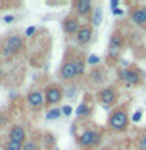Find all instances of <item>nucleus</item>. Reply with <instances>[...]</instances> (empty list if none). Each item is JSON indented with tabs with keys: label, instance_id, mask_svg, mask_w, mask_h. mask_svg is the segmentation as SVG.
Segmentation results:
<instances>
[{
	"label": "nucleus",
	"instance_id": "a878e982",
	"mask_svg": "<svg viewBox=\"0 0 146 150\" xmlns=\"http://www.w3.org/2000/svg\"><path fill=\"white\" fill-rule=\"evenodd\" d=\"M141 116H143V111H141V110H137L134 114H132V122H134V124L140 122V120H141Z\"/></svg>",
	"mask_w": 146,
	"mask_h": 150
},
{
	"label": "nucleus",
	"instance_id": "4be33fe9",
	"mask_svg": "<svg viewBox=\"0 0 146 150\" xmlns=\"http://www.w3.org/2000/svg\"><path fill=\"white\" fill-rule=\"evenodd\" d=\"M22 150H41L39 141L35 139V138H28L27 142L22 145Z\"/></svg>",
	"mask_w": 146,
	"mask_h": 150
},
{
	"label": "nucleus",
	"instance_id": "39448f33",
	"mask_svg": "<svg viewBox=\"0 0 146 150\" xmlns=\"http://www.w3.org/2000/svg\"><path fill=\"white\" fill-rule=\"evenodd\" d=\"M96 98L102 105L104 110H112V106L116 105V102H118V89H116V86H104L102 89L97 91Z\"/></svg>",
	"mask_w": 146,
	"mask_h": 150
},
{
	"label": "nucleus",
	"instance_id": "423d86ee",
	"mask_svg": "<svg viewBox=\"0 0 146 150\" xmlns=\"http://www.w3.org/2000/svg\"><path fill=\"white\" fill-rule=\"evenodd\" d=\"M58 77L64 83H72L79 78L77 69H75V63H74V56H69V58L66 56L63 59V63L60 66V70H58Z\"/></svg>",
	"mask_w": 146,
	"mask_h": 150
},
{
	"label": "nucleus",
	"instance_id": "bb28decb",
	"mask_svg": "<svg viewBox=\"0 0 146 150\" xmlns=\"http://www.w3.org/2000/svg\"><path fill=\"white\" fill-rule=\"evenodd\" d=\"M36 31H38V28H36L35 25H30V27H28L27 30H25V38H31Z\"/></svg>",
	"mask_w": 146,
	"mask_h": 150
},
{
	"label": "nucleus",
	"instance_id": "412c9836",
	"mask_svg": "<svg viewBox=\"0 0 146 150\" xmlns=\"http://www.w3.org/2000/svg\"><path fill=\"white\" fill-rule=\"evenodd\" d=\"M61 116H63L61 114V108H57V106L49 108L47 112H46V119L47 120H57V119H60Z\"/></svg>",
	"mask_w": 146,
	"mask_h": 150
},
{
	"label": "nucleus",
	"instance_id": "0eeeda50",
	"mask_svg": "<svg viewBox=\"0 0 146 150\" xmlns=\"http://www.w3.org/2000/svg\"><path fill=\"white\" fill-rule=\"evenodd\" d=\"M63 86L60 83H49L44 89V98H46V106L54 108L57 103H60L64 97Z\"/></svg>",
	"mask_w": 146,
	"mask_h": 150
},
{
	"label": "nucleus",
	"instance_id": "c756f323",
	"mask_svg": "<svg viewBox=\"0 0 146 150\" xmlns=\"http://www.w3.org/2000/svg\"><path fill=\"white\" fill-rule=\"evenodd\" d=\"M112 13L115 14V16H122L124 14V11H122L121 8H116V9H112Z\"/></svg>",
	"mask_w": 146,
	"mask_h": 150
},
{
	"label": "nucleus",
	"instance_id": "20e7f679",
	"mask_svg": "<svg viewBox=\"0 0 146 150\" xmlns=\"http://www.w3.org/2000/svg\"><path fill=\"white\" fill-rule=\"evenodd\" d=\"M22 49H24V38L21 35H17V33L9 35L6 39L3 41L2 56H3V58H11V56L17 55Z\"/></svg>",
	"mask_w": 146,
	"mask_h": 150
},
{
	"label": "nucleus",
	"instance_id": "f8f14e48",
	"mask_svg": "<svg viewBox=\"0 0 146 150\" xmlns=\"http://www.w3.org/2000/svg\"><path fill=\"white\" fill-rule=\"evenodd\" d=\"M93 39V27L91 23H82V27H80V30L77 31V35H75V42L80 45V47H85L88 45L89 42Z\"/></svg>",
	"mask_w": 146,
	"mask_h": 150
},
{
	"label": "nucleus",
	"instance_id": "473e14b6",
	"mask_svg": "<svg viewBox=\"0 0 146 150\" xmlns=\"http://www.w3.org/2000/svg\"><path fill=\"white\" fill-rule=\"evenodd\" d=\"M52 150H60V149H58V147H54V149H52Z\"/></svg>",
	"mask_w": 146,
	"mask_h": 150
},
{
	"label": "nucleus",
	"instance_id": "9d476101",
	"mask_svg": "<svg viewBox=\"0 0 146 150\" xmlns=\"http://www.w3.org/2000/svg\"><path fill=\"white\" fill-rule=\"evenodd\" d=\"M61 27H63V31L68 36H75L77 31L80 30V27H82V22L75 14H68L61 22Z\"/></svg>",
	"mask_w": 146,
	"mask_h": 150
},
{
	"label": "nucleus",
	"instance_id": "c85d7f7f",
	"mask_svg": "<svg viewBox=\"0 0 146 150\" xmlns=\"http://www.w3.org/2000/svg\"><path fill=\"white\" fill-rule=\"evenodd\" d=\"M110 8H112V9L120 8V0H112V2H110Z\"/></svg>",
	"mask_w": 146,
	"mask_h": 150
},
{
	"label": "nucleus",
	"instance_id": "f257e3e1",
	"mask_svg": "<svg viewBox=\"0 0 146 150\" xmlns=\"http://www.w3.org/2000/svg\"><path fill=\"white\" fill-rule=\"evenodd\" d=\"M102 130L94 125H85L79 133H75V142L83 150H94L102 142Z\"/></svg>",
	"mask_w": 146,
	"mask_h": 150
},
{
	"label": "nucleus",
	"instance_id": "a211bd4d",
	"mask_svg": "<svg viewBox=\"0 0 146 150\" xmlns=\"http://www.w3.org/2000/svg\"><path fill=\"white\" fill-rule=\"evenodd\" d=\"M89 114H91V105L87 102H82L77 108H75V116H77L79 119H85V117H88Z\"/></svg>",
	"mask_w": 146,
	"mask_h": 150
},
{
	"label": "nucleus",
	"instance_id": "72a5a7b5",
	"mask_svg": "<svg viewBox=\"0 0 146 150\" xmlns=\"http://www.w3.org/2000/svg\"><path fill=\"white\" fill-rule=\"evenodd\" d=\"M97 150H110V149H97Z\"/></svg>",
	"mask_w": 146,
	"mask_h": 150
},
{
	"label": "nucleus",
	"instance_id": "1a4fd4ad",
	"mask_svg": "<svg viewBox=\"0 0 146 150\" xmlns=\"http://www.w3.org/2000/svg\"><path fill=\"white\" fill-rule=\"evenodd\" d=\"M25 103L28 108L33 111H39L46 106V98H44V92L41 89H31L30 92L25 96Z\"/></svg>",
	"mask_w": 146,
	"mask_h": 150
},
{
	"label": "nucleus",
	"instance_id": "2f4dec72",
	"mask_svg": "<svg viewBox=\"0 0 146 150\" xmlns=\"http://www.w3.org/2000/svg\"><path fill=\"white\" fill-rule=\"evenodd\" d=\"M3 80H5V70H3L2 66H0V83H2Z\"/></svg>",
	"mask_w": 146,
	"mask_h": 150
},
{
	"label": "nucleus",
	"instance_id": "cd10ccee",
	"mask_svg": "<svg viewBox=\"0 0 146 150\" xmlns=\"http://www.w3.org/2000/svg\"><path fill=\"white\" fill-rule=\"evenodd\" d=\"M14 21H16V16H13V14H6V16L3 17V22L5 23H13Z\"/></svg>",
	"mask_w": 146,
	"mask_h": 150
},
{
	"label": "nucleus",
	"instance_id": "ddd939ff",
	"mask_svg": "<svg viewBox=\"0 0 146 150\" xmlns=\"http://www.w3.org/2000/svg\"><path fill=\"white\" fill-rule=\"evenodd\" d=\"M27 139H28V133H27V130L24 128L22 125H13L11 128H9L8 131V141H14V142H19V144H25L27 142Z\"/></svg>",
	"mask_w": 146,
	"mask_h": 150
},
{
	"label": "nucleus",
	"instance_id": "aec40b11",
	"mask_svg": "<svg viewBox=\"0 0 146 150\" xmlns=\"http://www.w3.org/2000/svg\"><path fill=\"white\" fill-rule=\"evenodd\" d=\"M63 92H64V97L66 98H69V100H72V98L77 97V94H79V88L75 86V84H68L64 89H63Z\"/></svg>",
	"mask_w": 146,
	"mask_h": 150
},
{
	"label": "nucleus",
	"instance_id": "5701e85b",
	"mask_svg": "<svg viewBox=\"0 0 146 150\" xmlns=\"http://www.w3.org/2000/svg\"><path fill=\"white\" fill-rule=\"evenodd\" d=\"M99 63H101V58H99L97 55H89V56H87V64H88V66L97 67Z\"/></svg>",
	"mask_w": 146,
	"mask_h": 150
},
{
	"label": "nucleus",
	"instance_id": "f3484780",
	"mask_svg": "<svg viewBox=\"0 0 146 150\" xmlns=\"http://www.w3.org/2000/svg\"><path fill=\"white\" fill-rule=\"evenodd\" d=\"M102 19H104V13H102V8L101 6H94L93 13H91V17H89V23H91L93 28H97L99 25L102 23Z\"/></svg>",
	"mask_w": 146,
	"mask_h": 150
},
{
	"label": "nucleus",
	"instance_id": "dca6fc26",
	"mask_svg": "<svg viewBox=\"0 0 146 150\" xmlns=\"http://www.w3.org/2000/svg\"><path fill=\"white\" fill-rule=\"evenodd\" d=\"M74 63H75V69H77V75L79 78L85 75V67H87V58L83 53H77L74 55Z\"/></svg>",
	"mask_w": 146,
	"mask_h": 150
},
{
	"label": "nucleus",
	"instance_id": "7c9ffc66",
	"mask_svg": "<svg viewBox=\"0 0 146 150\" xmlns=\"http://www.w3.org/2000/svg\"><path fill=\"white\" fill-rule=\"evenodd\" d=\"M5 122H6V117H5L2 112H0V130H2V127L5 125Z\"/></svg>",
	"mask_w": 146,
	"mask_h": 150
},
{
	"label": "nucleus",
	"instance_id": "4468645a",
	"mask_svg": "<svg viewBox=\"0 0 146 150\" xmlns=\"http://www.w3.org/2000/svg\"><path fill=\"white\" fill-rule=\"evenodd\" d=\"M130 21L137 23L138 27L146 25V6L145 5H135L130 9Z\"/></svg>",
	"mask_w": 146,
	"mask_h": 150
},
{
	"label": "nucleus",
	"instance_id": "f704fd0d",
	"mask_svg": "<svg viewBox=\"0 0 146 150\" xmlns=\"http://www.w3.org/2000/svg\"><path fill=\"white\" fill-rule=\"evenodd\" d=\"M0 5H2V2H0Z\"/></svg>",
	"mask_w": 146,
	"mask_h": 150
},
{
	"label": "nucleus",
	"instance_id": "9b49d317",
	"mask_svg": "<svg viewBox=\"0 0 146 150\" xmlns=\"http://www.w3.org/2000/svg\"><path fill=\"white\" fill-rule=\"evenodd\" d=\"M72 8H74V14L77 16L79 19L83 17V19H88L91 17V13H93V3L89 0H77V2L72 3Z\"/></svg>",
	"mask_w": 146,
	"mask_h": 150
},
{
	"label": "nucleus",
	"instance_id": "6ab92c4d",
	"mask_svg": "<svg viewBox=\"0 0 146 150\" xmlns=\"http://www.w3.org/2000/svg\"><path fill=\"white\" fill-rule=\"evenodd\" d=\"M135 149L137 150H146V128L141 130L135 138Z\"/></svg>",
	"mask_w": 146,
	"mask_h": 150
},
{
	"label": "nucleus",
	"instance_id": "393cba45",
	"mask_svg": "<svg viewBox=\"0 0 146 150\" xmlns=\"http://www.w3.org/2000/svg\"><path fill=\"white\" fill-rule=\"evenodd\" d=\"M72 112H74V110H72V106H71V105H63V106H61V114H63V116L69 117Z\"/></svg>",
	"mask_w": 146,
	"mask_h": 150
},
{
	"label": "nucleus",
	"instance_id": "f03ea898",
	"mask_svg": "<svg viewBox=\"0 0 146 150\" xmlns=\"http://www.w3.org/2000/svg\"><path fill=\"white\" fill-rule=\"evenodd\" d=\"M129 124H130V117L129 111H127V105H120L113 108L107 119L108 130L115 131V133H124L129 128Z\"/></svg>",
	"mask_w": 146,
	"mask_h": 150
},
{
	"label": "nucleus",
	"instance_id": "b1692460",
	"mask_svg": "<svg viewBox=\"0 0 146 150\" xmlns=\"http://www.w3.org/2000/svg\"><path fill=\"white\" fill-rule=\"evenodd\" d=\"M5 150H22V144L19 142H14V141H6V144H5Z\"/></svg>",
	"mask_w": 146,
	"mask_h": 150
},
{
	"label": "nucleus",
	"instance_id": "7ed1b4c3",
	"mask_svg": "<svg viewBox=\"0 0 146 150\" xmlns=\"http://www.w3.org/2000/svg\"><path fill=\"white\" fill-rule=\"evenodd\" d=\"M116 77L118 81L124 83L127 88H134L141 83V70L137 66H127V67L118 69Z\"/></svg>",
	"mask_w": 146,
	"mask_h": 150
},
{
	"label": "nucleus",
	"instance_id": "2eb2a0df",
	"mask_svg": "<svg viewBox=\"0 0 146 150\" xmlns=\"http://www.w3.org/2000/svg\"><path fill=\"white\" fill-rule=\"evenodd\" d=\"M105 70H104L102 67H93V70L88 74V80L91 81L93 84H96V86H101V84H104V81H105Z\"/></svg>",
	"mask_w": 146,
	"mask_h": 150
},
{
	"label": "nucleus",
	"instance_id": "6e6552de",
	"mask_svg": "<svg viewBox=\"0 0 146 150\" xmlns=\"http://www.w3.org/2000/svg\"><path fill=\"white\" fill-rule=\"evenodd\" d=\"M124 44H126V38L124 35L120 31V30H116V31H113L112 33V36H110V41H108V58L110 59H115L120 56L121 53V50L124 49Z\"/></svg>",
	"mask_w": 146,
	"mask_h": 150
}]
</instances>
